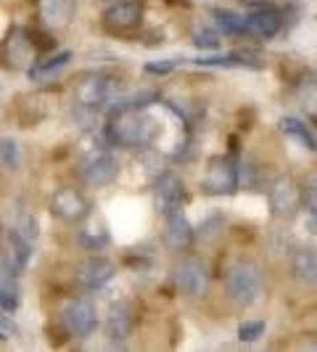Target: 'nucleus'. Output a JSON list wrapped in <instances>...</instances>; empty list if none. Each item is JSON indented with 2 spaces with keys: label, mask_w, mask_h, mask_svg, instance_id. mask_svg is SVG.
<instances>
[{
  "label": "nucleus",
  "mask_w": 317,
  "mask_h": 352,
  "mask_svg": "<svg viewBox=\"0 0 317 352\" xmlns=\"http://www.w3.org/2000/svg\"><path fill=\"white\" fill-rule=\"evenodd\" d=\"M158 124L143 114L141 109H132V106H122L117 109V114L108 120L106 124V135L108 143H117V146H148L156 135Z\"/></svg>",
  "instance_id": "nucleus-1"
},
{
  "label": "nucleus",
  "mask_w": 317,
  "mask_h": 352,
  "mask_svg": "<svg viewBox=\"0 0 317 352\" xmlns=\"http://www.w3.org/2000/svg\"><path fill=\"white\" fill-rule=\"evenodd\" d=\"M124 85L106 74H88L77 88V104L90 109H119L124 98Z\"/></svg>",
  "instance_id": "nucleus-2"
},
{
  "label": "nucleus",
  "mask_w": 317,
  "mask_h": 352,
  "mask_svg": "<svg viewBox=\"0 0 317 352\" xmlns=\"http://www.w3.org/2000/svg\"><path fill=\"white\" fill-rule=\"evenodd\" d=\"M172 283H175V289L183 297H188V300H201V297H207V292H209L211 273L204 260H196V257L180 260V263L175 265V273H172Z\"/></svg>",
  "instance_id": "nucleus-3"
},
{
  "label": "nucleus",
  "mask_w": 317,
  "mask_h": 352,
  "mask_svg": "<svg viewBox=\"0 0 317 352\" xmlns=\"http://www.w3.org/2000/svg\"><path fill=\"white\" fill-rule=\"evenodd\" d=\"M262 292V276L251 263H235L228 273V297L238 307H248Z\"/></svg>",
  "instance_id": "nucleus-4"
},
{
  "label": "nucleus",
  "mask_w": 317,
  "mask_h": 352,
  "mask_svg": "<svg viewBox=\"0 0 317 352\" xmlns=\"http://www.w3.org/2000/svg\"><path fill=\"white\" fill-rule=\"evenodd\" d=\"M80 175L93 188H104L119 175V162L106 148H93L80 159Z\"/></svg>",
  "instance_id": "nucleus-5"
},
{
  "label": "nucleus",
  "mask_w": 317,
  "mask_h": 352,
  "mask_svg": "<svg viewBox=\"0 0 317 352\" xmlns=\"http://www.w3.org/2000/svg\"><path fill=\"white\" fill-rule=\"evenodd\" d=\"M204 194L209 196H230L238 188V162L233 157H214L201 180Z\"/></svg>",
  "instance_id": "nucleus-6"
},
{
  "label": "nucleus",
  "mask_w": 317,
  "mask_h": 352,
  "mask_svg": "<svg viewBox=\"0 0 317 352\" xmlns=\"http://www.w3.org/2000/svg\"><path fill=\"white\" fill-rule=\"evenodd\" d=\"M61 323L71 336H90L98 326V313L90 300H71L61 310Z\"/></svg>",
  "instance_id": "nucleus-7"
},
{
  "label": "nucleus",
  "mask_w": 317,
  "mask_h": 352,
  "mask_svg": "<svg viewBox=\"0 0 317 352\" xmlns=\"http://www.w3.org/2000/svg\"><path fill=\"white\" fill-rule=\"evenodd\" d=\"M301 207V188L296 180L288 175H281L270 186V210L275 217H294Z\"/></svg>",
  "instance_id": "nucleus-8"
},
{
  "label": "nucleus",
  "mask_w": 317,
  "mask_h": 352,
  "mask_svg": "<svg viewBox=\"0 0 317 352\" xmlns=\"http://www.w3.org/2000/svg\"><path fill=\"white\" fill-rule=\"evenodd\" d=\"M185 183H183V177L175 175V173H164V175L156 180V188H154V201H156V210L164 214V217H169V214H175L180 212V207L185 204Z\"/></svg>",
  "instance_id": "nucleus-9"
},
{
  "label": "nucleus",
  "mask_w": 317,
  "mask_h": 352,
  "mask_svg": "<svg viewBox=\"0 0 317 352\" xmlns=\"http://www.w3.org/2000/svg\"><path fill=\"white\" fill-rule=\"evenodd\" d=\"M51 214H56L58 220L64 223H80L90 214V204L88 199L74 191V188H58L56 194L51 196Z\"/></svg>",
  "instance_id": "nucleus-10"
},
{
  "label": "nucleus",
  "mask_w": 317,
  "mask_h": 352,
  "mask_svg": "<svg viewBox=\"0 0 317 352\" xmlns=\"http://www.w3.org/2000/svg\"><path fill=\"white\" fill-rule=\"evenodd\" d=\"M32 257V241H27L16 228L5 230L3 244H0V263L5 265L14 276L24 273V267Z\"/></svg>",
  "instance_id": "nucleus-11"
},
{
  "label": "nucleus",
  "mask_w": 317,
  "mask_h": 352,
  "mask_svg": "<svg viewBox=\"0 0 317 352\" xmlns=\"http://www.w3.org/2000/svg\"><path fill=\"white\" fill-rule=\"evenodd\" d=\"M114 273H117V267H114L111 260H106V257H90V260H85V263L77 267L74 278H77V283L82 289H88V292H101L106 283L114 278Z\"/></svg>",
  "instance_id": "nucleus-12"
},
{
  "label": "nucleus",
  "mask_w": 317,
  "mask_h": 352,
  "mask_svg": "<svg viewBox=\"0 0 317 352\" xmlns=\"http://www.w3.org/2000/svg\"><path fill=\"white\" fill-rule=\"evenodd\" d=\"M164 244L169 252H188L196 244L193 226L188 223V217L183 212H175L167 217V228H164Z\"/></svg>",
  "instance_id": "nucleus-13"
},
{
  "label": "nucleus",
  "mask_w": 317,
  "mask_h": 352,
  "mask_svg": "<svg viewBox=\"0 0 317 352\" xmlns=\"http://www.w3.org/2000/svg\"><path fill=\"white\" fill-rule=\"evenodd\" d=\"M143 19V6L135 0H117L111 8H106L104 24L108 30H132Z\"/></svg>",
  "instance_id": "nucleus-14"
},
{
  "label": "nucleus",
  "mask_w": 317,
  "mask_h": 352,
  "mask_svg": "<svg viewBox=\"0 0 317 352\" xmlns=\"http://www.w3.org/2000/svg\"><path fill=\"white\" fill-rule=\"evenodd\" d=\"M291 276L301 286H317V249L299 247L291 254Z\"/></svg>",
  "instance_id": "nucleus-15"
},
{
  "label": "nucleus",
  "mask_w": 317,
  "mask_h": 352,
  "mask_svg": "<svg viewBox=\"0 0 317 352\" xmlns=\"http://www.w3.org/2000/svg\"><path fill=\"white\" fill-rule=\"evenodd\" d=\"M37 8H40V19L48 30H64L74 16L77 3L74 0H40Z\"/></svg>",
  "instance_id": "nucleus-16"
},
{
  "label": "nucleus",
  "mask_w": 317,
  "mask_h": 352,
  "mask_svg": "<svg viewBox=\"0 0 317 352\" xmlns=\"http://www.w3.org/2000/svg\"><path fill=\"white\" fill-rule=\"evenodd\" d=\"M246 27H248V32H254V35L270 40V37H275L278 32H281L283 19H281V14L275 11L272 3H264L262 8H257V11L246 19Z\"/></svg>",
  "instance_id": "nucleus-17"
},
{
  "label": "nucleus",
  "mask_w": 317,
  "mask_h": 352,
  "mask_svg": "<svg viewBox=\"0 0 317 352\" xmlns=\"http://www.w3.org/2000/svg\"><path fill=\"white\" fill-rule=\"evenodd\" d=\"M132 323H135V316H132L130 305L119 302V305H114V307L108 310V318H106V336L119 342L124 336H130Z\"/></svg>",
  "instance_id": "nucleus-18"
},
{
  "label": "nucleus",
  "mask_w": 317,
  "mask_h": 352,
  "mask_svg": "<svg viewBox=\"0 0 317 352\" xmlns=\"http://www.w3.org/2000/svg\"><path fill=\"white\" fill-rule=\"evenodd\" d=\"M5 53H8L11 67H27L30 58H32V53H35V45L30 43V35H24L21 30H14L8 35V51Z\"/></svg>",
  "instance_id": "nucleus-19"
},
{
  "label": "nucleus",
  "mask_w": 317,
  "mask_h": 352,
  "mask_svg": "<svg viewBox=\"0 0 317 352\" xmlns=\"http://www.w3.org/2000/svg\"><path fill=\"white\" fill-rule=\"evenodd\" d=\"M69 64H71V51H58V53H53L48 61L32 67V69H30V77H32L35 82H45V80H51L56 74H61Z\"/></svg>",
  "instance_id": "nucleus-20"
},
{
  "label": "nucleus",
  "mask_w": 317,
  "mask_h": 352,
  "mask_svg": "<svg viewBox=\"0 0 317 352\" xmlns=\"http://www.w3.org/2000/svg\"><path fill=\"white\" fill-rule=\"evenodd\" d=\"M278 127H281V133H285L288 138H294L296 143L307 146L309 151H317L315 133H312V130H309L307 124L301 122V120H296V117H283L281 122H278Z\"/></svg>",
  "instance_id": "nucleus-21"
},
{
  "label": "nucleus",
  "mask_w": 317,
  "mask_h": 352,
  "mask_svg": "<svg viewBox=\"0 0 317 352\" xmlns=\"http://www.w3.org/2000/svg\"><path fill=\"white\" fill-rule=\"evenodd\" d=\"M214 21L220 24V30L225 32V35H246L248 27H246V19L238 16V14H233V11H214Z\"/></svg>",
  "instance_id": "nucleus-22"
},
{
  "label": "nucleus",
  "mask_w": 317,
  "mask_h": 352,
  "mask_svg": "<svg viewBox=\"0 0 317 352\" xmlns=\"http://www.w3.org/2000/svg\"><path fill=\"white\" fill-rule=\"evenodd\" d=\"M0 162L8 170H19V164H21V146H19L16 138H11V135L0 138Z\"/></svg>",
  "instance_id": "nucleus-23"
},
{
  "label": "nucleus",
  "mask_w": 317,
  "mask_h": 352,
  "mask_svg": "<svg viewBox=\"0 0 317 352\" xmlns=\"http://www.w3.org/2000/svg\"><path fill=\"white\" fill-rule=\"evenodd\" d=\"M264 329H267L264 320H248V323H241L238 339H241V342H257V339L264 334Z\"/></svg>",
  "instance_id": "nucleus-24"
},
{
  "label": "nucleus",
  "mask_w": 317,
  "mask_h": 352,
  "mask_svg": "<svg viewBox=\"0 0 317 352\" xmlns=\"http://www.w3.org/2000/svg\"><path fill=\"white\" fill-rule=\"evenodd\" d=\"M80 244L85 249H104L108 244V233L101 230V233H95V230H82L80 233Z\"/></svg>",
  "instance_id": "nucleus-25"
},
{
  "label": "nucleus",
  "mask_w": 317,
  "mask_h": 352,
  "mask_svg": "<svg viewBox=\"0 0 317 352\" xmlns=\"http://www.w3.org/2000/svg\"><path fill=\"white\" fill-rule=\"evenodd\" d=\"M193 43L201 48V51H217V45H220V37L217 32H211V30H196L193 32Z\"/></svg>",
  "instance_id": "nucleus-26"
},
{
  "label": "nucleus",
  "mask_w": 317,
  "mask_h": 352,
  "mask_svg": "<svg viewBox=\"0 0 317 352\" xmlns=\"http://www.w3.org/2000/svg\"><path fill=\"white\" fill-rule=\"evenodd\" d=\"M301 207H307L309 214H317V180L301 188Z\"/></svg>",
  "instance_id": "nucleus-27"
},
{
  "label": "nucleus",
  "mask_w": 317,
  "mask_h": 352,
  "mask_svg": "<svg viewBox=\"0 0 317 352\" xmlns=\"http://www.w3.org/2000/svg\"><path fill=\"white\" fill-rule=\"evenodd\" d=\"M16 230L21 233V236H24V239H27V241H32V244H35L37 233H40V228H37V220L32 217V214H24Z\"/></svg>",
  "instance_id": "nucleus-28"
},
{
  "label": "nucleus",
  "mask_w": 317,
  "mask_h": 352,
  "mask_svg": "<svg viewBox=\"0 0 317 352\" xmlns=\"http://www.w3.org/2000/svg\"><path fill=\"white\" fill-rule=\"evenodd\" d=\"M175 67H177V61H172V58H169V61H148V64H145V72L154 74V77H167Z\"/></svg>",
  "instance_id": "nucleus-29"
},
{
  "label": "nucleus",
  "mask_w": 317,
  "mask_h": 352,
  "mask_svg": "<svg viewBox=\"0 0 317 352\" xmlns=\"http://www.w3.org/2000/svg\"><path fill=\"white\" fill-rule=\"evenodd\" d=\"M307 228L312 230V233H317V214H309V220H307Z\"/></svg>",
  "instance_id": "nucleus-30"
},
{
  "label": "nucleus",
  "mask_w": 317,
  "mask_h": 352,
  "mask_svg": "<svg viewBox=\"0 0 317 352\" xmlns=\"http://www.w3.org/2000/svg\"><path fill=\"white\" fill-rule=\"evenodd\" d=\"M307 350H317V342H309V344H307Z\"/></svg>",
  "instance_id": "nucleus-31"
},
{
  "label": "nucleus",
  "mask_w": 317,
  "mask_h": 352,
  "mask_svg": "<svg viewBox=\"0 0 317 352\" xmlns=\"http://www.w3.org/2000/svg\"><path fill=\"white\" fill-rule=\"evenodd\" d=\"M3 339H5V334H3V331H0V342H3Z\"/></svg>",
  "instance_id": "nucleus-32"
}]
</instances>
